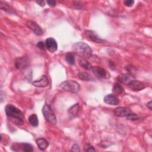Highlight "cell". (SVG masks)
Returning a JSON list of instances; mask_svg holds the SVG:
<instances>
[{
  "instance_id": "ffe728a7",
  "label": "cell",
  "mask_w": 152,
  "mask_h": 152,
  "mask_svg": "<svg viewBox=\"0 0 152 152\" xmlns=\"http://www.w3.org/2000/svg\"><path fill=\"white\" fill-rule=\"evenodd\" d=\"M79 78L81 80H83V81H90V80H93V78L87 72H80L78 73V75Z\"/></svg>"
},
{
  "instance_id": "7c38bea8",
  "label": "cell",
  "mask_w": 152,
  "mask_h": 152,
  "mask_svg": "<svg viewBox=\"0 0 152 152\" xmlns=\"http://www.w3.org/2000/svg\"><path fill=\"white\" fill-rule=\"evenodd\" d=\"M131 110L126 107H119L115 109L114 113L118 117H125L131 113Z\"/></svg>"
},
{
  "instance_id": "ac0fdd59",
  "label": "cell",
  "mask_w": 152,
  "mask_h": 152,
  "mask_svg": "<svg viewBox=\"0 0 152 152\" xmlns=\"http://www.w3.org/2000/svg\"><path fill=\"white\" fill-rule=\"evenodd\" d=\"M79 110H80V106L78 103H77L69 109L68 112L69 115L74 116H76L78 114Z\"/></svg>"
},
{
  "instance_id": "f1b7e54d",
  "label": "cell",
  "mask_w": 152,
  "mask_h": 152,
  "mask_svg": "<svg viewBox=\"0 0 152 152\" xmlns=\"http://www.w3.org/2000/svg\"><path fill=\"white\" fill-rule=\"evenodd\" d=\"M71 151H80V148H79V146L75 144L72 145L71 149Z\"/></svg>"
},
{
  "instance_id": "8992f818",
  "label": "cell",
  "mask_w": 152,
  "mask_h": 152,
  "mask_svg": "<svg viewBox=\"0 0 152 152\" xmlns=\"http://www.w3.org/2000/svg\"><path fill=\"white\" fill-rule=\"evenodd\" d=\"M91 70L94 75L99 78L109 79L110 77L109 72L104 68L99 66H93Z\"/></svg>"
},
{
  "instance_id": "9a60e30c",
  "label": "cell",
  "mask_w": 152,
  "mask_h": 152,
  "mask_svg": "<svg viewBox=\"0 0 152 152\" xmlns=\"http://www.w3.org/2000/svg\"><path fill=\"white\" fill-rule=\"evenodd\" d=\"M104 102L110 105H117L119 103L118 98L113 94L106 95L104 97Z\"/></svg>"
},
{
  "instance_id": "277c9868",
  "label": "cell",
  "mask_w": 152,
  "mask_h": 152,
  "mask_svg": "<svg viewBox=\"0 0 152 152\" xmlns=\"http://www.w3.org/2000/svg\"><path fill=\"white\" fill-rule=\"evenodd\" d=\"M42 113L46 120L52 124H55L56 123V116L49 105L47 104L44 105L42 108Z\"/></svg>"
},
{
  "instance_id": "484cf974",
  "label": "cell",
  "mask_w": 152,
  "mask_h": 152,
  "mask_svg": "<svg viewBox=\"0 0 152 152\" xmlns=\"http://www.w3.org/2000/svg\"><path fill=\"white\" fill-rule=\"evenodd\" d=\"M124 3L125 6L130 7L133 5V4H134V1H132V0H126V1H125L124 2Z\"/></svg>"
},
{
  "instance_id": "ba28073f",
  "label": "cell",
  "mask_w": 152,
  "mask_h": 152,
  "mask_svg": "<svg viewBox=\"0 0 152 152\" xmlns=\"http://www.w3.org/2000/svg\"><path fill=\"white\" fill-rule=\"evenodd\" d=\"M46 48L50 52H55L58 49L56 41L52 37H48L45 40Z\"/></svg>"
},
{
  "instance_id": "603a6c76",
  "label": "cell",
  "mask_w": 152,
  "mask_h": 152,
  "mask_svg": "<svg viewBox=\"0 0 152 152\" xmlns=\"http://www.w3.org/2000/svg\"><path fill=\"white\" fill-rule=\"evenodd\" d=\"M0 4H1V10L5 11L7 12H12V8L10 5H8L6 2H4L2 1H1Z\"/></svg>"
},
{
  "instance_id": "8fae6325",
  "label": "cell",
  "mask_w": 152,
  "mask_h": 152,
  "mask_svg": "<svg viewBox=\"0 0 152 152\" xmlns=\"http://www.w3.org/2000/svg\"><path fill=\"white\" fill-rule=\"evenodd\" d=\"M32 83L34 86L37 87H46L49 86V80L47 76L42 75L39 80L34 81Z\"/></svg>"
},
{
  "instance_id": "d4e9b609",
  "label": "cell",
  "mask_w": 152,
  "mask_h": 152,
  "mask_svg": "<svg viewBox=\"0 0 152 152\" xmlns=\"http://www.w3.org/2000/svg\"><path fill=\"white\" fill-rule=\"evenodd\" d=\"M127 119L129 120H131V121H134V120H137L138 119V117L137 115H136L135 113H130L128 116H126Z\"/></svg>"
},
{
  "instance_id": "4316f807",
  "label": "cell",
  "mask_w": 152,
  "mask_h": 152,
  "mask_svg": "<svg viewBox=\"0 0 152 152\" xmlns=\"http://www.w3.org/2000/svg\"><path fill=\"white\" fill-rule=\"evenodd\" d=\"M37 46L41 49L42 50H45L46 49V46H45V43L42 42H39L37 43Z\"/></svg>"
},
{
  "instance_id": "2e32d148",
  "label": "cell",
  "mask_w": 152,
  "mask_h": 152,
  "mask_svg": "<svg viewBox=\"0 0 152 152\" xmlns=\"http://www.w3.org/2000/svg\"><path fill=\"white\" fill-rule=\"evenodd\" d=\"M36 144H37L38 147L41 150H46L48 148V145H49L48 141L46 140H45V138H38L37 140H36Z\"/></svg>"
},
{
  "instance_id": "44dd1931",
  "label": "cell",
  "mask_w": 152,
  "mask_h": 152,
  "mask_svg": "<svg viewBox=\"0 0 152 152\" xmlns=\"http://www.w3.org/2000/svg\"><path fill=\"white\" fill-rule=\"evenodd\" d=\"M28 121L30 124L33 126H37L39 124V120L36 114H32L28 117Z\"/></svg>"
},
{
  "instance_id": "83f0119b",
  "label": "cell",
  "mask_w": 152,
  "mask_h": 152,
  "mask_svg": "<svg viewBox=\"0 0 152 152\" xmlns=\"http://www.w3.org/2000/svg\"><path fill=\"white\" fill-rule=\"evenodd\" d=\"M46 3L50 7H55L56 5V1H53V0H49L46 1Z\"/></svg>"
},
{
  "instance_id": "30bf717a",
  "label": "cell",
  "mask_w": 152,
  "mask_h": 152,
  "mask_svg": "<svg viewBox=\"0 0 152 152\" xmlns=\"http://www.w3.org/2000/svg\"><path fill=\"white\" fill-rule=\"evenodd\" d=\"M27 26L30 30H31L36 34L38 36L42 35L43 34V31L42 28L39 26V25L34 21H28L27 23Z\"/></svg>"
},
{
  "instance_id": "5b68a950",
  "label": "cell",
  "mask_w": 152,
  "mask_h": 152,
  "mask_svg": "<svg viewBox=\"0 0 152 152\" xmlns=\"http://www.w3.org/2000/svg\"><path fill=\"white\" fill-rule=\"evenodd\" d=\"M11 149L13 151H26V152H30L33 151V145L29 143H15L13 144L11 146Z\"/></svg>"
},
{
  "instance_id": "d6986e66",
  "label": "cell",
  "mask_w": 152,
  "mask_h": 152,
  "mask_svg": "<svg viewBox=\"0 0 152 152\" xmlns=\"http://www.w3.org/2000/svg\"><path fill=\"white\" fill-rule=\"evenodd\" d=\"M79 64L81 67L83 68L87 69V70H90L92 69V66L87 61H86L85 59H81L79 61Z\"/></svg>"
},
{
  "instance_id": "f546056e",
  "label": "cell",
  "mask_w": 152,
  "mask_h": 152,
  "mask_svg": "<svg viewBox=\"0 0 152 152\" xmlns=\"http://www.w3.org/2000/svg\"><path fill=\"white\" fill-rule=\"evenodd\" d=\"M36 3L41 7H44L45 5V2L44 1H36Z\"/></svg>"
},
{
  "instance_id": "cb8c5ba5",
  "label": "cell",
  "mask_w": 152,
  "mask_h": 152,
  "mask_svg": "<svg viewBox=\"0 0 152 152\" xmlns=\"http://www.w3.org/2000/svg\"><path fill=\"white\" fill-rule=\"evenodd\" d=\"M84 150L85 151H95L96 150L90 144H87L84 145Z\"/></svg>"
},
{
  "instance_id": "4dcf8cb0",
  "label": "cell",
  "mask_w": 152,
  "mask_h": 152,
  "mask_svg": "<svg viewBox=\"0 0 152 152\" xmlns=\"http://www.w3.org/2000/svg\"><path fill=\"white\" fill-rule=\"evenodd\" d=\"M147 107L150 109V110H151V102L150 101V102H149L148 103H147Z\"/></svg>"
},
{
  "instance_id": "4fadbf2b",
  "label": "cell",
  "mask_w": 152,
  "mask_h": 152,
  "mask_svg": "<svg viewBox=\"0 0 152 152\" xmlns=\"http://www.w3.org/2000/svg\"><path fill=\"white\" fill-rule=\"evenodd\" d=\"M85 34L86 35V36L90 39L91 40H92L93 42H96V43H102L104 42V40H103L102 39H101L97 34L96 32H94V31L92 30H86L85 31Z\"/></svg>"
},
{
  "instance_id": "3957f363",
  "label": "cell",
  "mask_w": 152,
  "mask_h": 152,
  "mask_svg": "<svg viewBox=\"0 0 152 152\" xmlns=\"http://www.w3.org/2000/svg\"><path fill=\"white\" fill-rule=\"evenodd\" d=\"M60 87L65 91L71 93H77L80 88V84L73 80H67L62 82L60 84Z\"/></svg>"
},
{
  "instance_id": "7402d4cb",
  "label": "cell",
  "mask_w": 152,
  "mask_h": 152,
  "mask_svg": "<svg viewBox=\"0 0 152 152\" xmlns=\"http://www.w3.org/2000/svg\"><path fill=\"white\" fill-rule=\"evenodd\" d=\"M65 60L68 64L73 65L75 62V59L73 53L71 52H68L65 56Z\"/></svg>"
},
{
  "instance_id": "e0dca14e",
  "label": "cell",
  "mask_w": 152,
  "mask_h": 152,
  "mask_svg": "<svg viewBox=\"0 0 152 152\" xmlns=\"http://www.w3.org/2000/svg\"><path fill=\"white\" fill-rule=\"evenodd\" d=\"M124 88L122 87V86L119 83H116L113 84V88H112V92L113 93V94L115 96H119L124 92Z\"/></svg>"
},
{
  "instance_id": "5bb4252c",
  "label": "cell",
  "mask_w": 152,
  "mask_h": 152,
  "mask_svg": "<svg viewBox=\"0 0 152 152\" xmlns=\"http://www.w3.org/2000/svg\"><path fill=\"white\" fill-rule=\"evenodd\" d=\"M118 79L119 82L127 85L132 80H135V77L129 73H124L121 74L120 75H119Z\"/></svg>"
},
{
  "instance_id": "6da1fadb",
  "label": "cell",
  "mask_w": 152,
  "mask_h": 152,
  "mask_svg": "<svg viewBox=\"0 0 152 152\" xmlns=\"http://www.w3.org/2000/svg\"><path fill=\"white\" fill-rule=\"evenodd\" d=\"M6 115L8 117L11 118L15 124L18 125H22L24 124V115L17 107L11 104H8L5 108Z\"/></svg>"
},
{
  "instance_id": "7a4b0ae2",
  "label": "cell",
  "mask_w": 152,
  "mask_h": 152,
  "mask_svg": "<svg viewBox=\"0 0 152 152\" xmlns=\"http://www.w3.org/2000/svg\"><path fill=\"white\" fill-rule=\"evenodd\" d=\"M73 51L83 59H87L92 56V49L84 42H77L72 45Z\"/></svg>"
},
{
  "instance_id": "9c48e42d",
  "label": "cell",
  "mask_w": 152,
  "mask_h": 152,
  "mask_svg": "<svg viewBox=\"0 0 152 152\" xmlns=\"http://www.w3.org/2000/svg\"><path fill=\"white\" fill-rule=\"evenodd\" d=\"M29 61L27 58L22 56L18 58L15 62V66L18 69H23L28 66Z\"/></svg>"
},
{
  "instance_id": "52a82bcc",
  "label": "cell",
  "mask_w": 152,
  "mask_h": 152,
  "mask_svg": "<svg viewBox=\"0 0 152 152\" xmlns=\"http://www.w3.org/2000/svg\"><path fill=\"white\" fill-rule=\"evenodd\" d=\"M128 86L131 90L135 91L142 90L146 87L145 84L144 83L135 80H134L131 82H130L128 84Z\"/></svg>"
}]
</instances>
